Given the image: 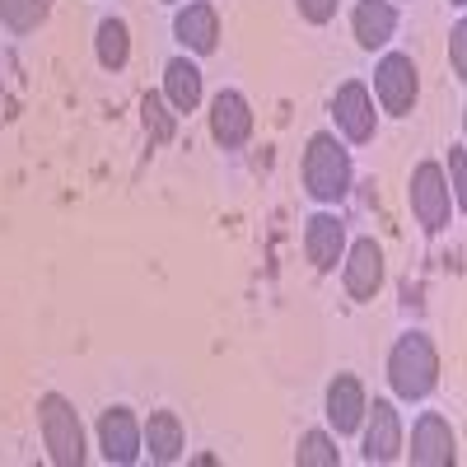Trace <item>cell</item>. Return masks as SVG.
I'll return each mask as SVG.
<instances>
[{
    "instance_id": "1",
    "label": "cell",
    "mask_w": 467,
    "mask_h": 467,
    "mask_svg": "<svg viewBox=\"0 0 467 467\" xmlns=\"http://www.w3.org/2000/svg\"><path fill=\"white\" fill-rule=\"evenodd\" d=\"M388 383L393 393L407 398V402H420L435 393L440 383V356H435V341L420 337V332H407L393 350H388Z\"/></svg>"
},
{
    "instance_id": "2",
    "label": "cell",
    "mask_w": 467,
    "mask_h": 467,
    "mask_svg": "<svg viewBox=\"0 0 467 467\" xmlns=\"http://www.w3.org/2000/svg\"><path fill=\"white\" fill-rule=\"evenodd\" d=\"M304 192L314 202H341L350 192V154L332 131L308 136L304 150Z\"/></svg>"
},
{
    "instance_id": "3",
    "label": "cell",
    "mask_w": 467,
    "mask_h": 467,
    "mask_svg": "<svg viewBox=\"0 0 467 467\" xmlns=\"http://www.w3.org/2000/svg\"><path fill=\"white\" fill-rule=\"evenodd\" d=\"M37 425H43V444L52 453V462L61 467H80L85 462V431H80V416L61 393H47L37 402Z\"/></svg>"
},
{
    "instance_id": "4",
    "label": "cell",
    "mask_w": 467,
    "mask_h": 467,
    "mask_svg": "<svg viewBox=\"0 0 467 467\" xmlns=\"http://www.w3.org/2000/svg\"><path fill=\"white\" fill-rule=\"evenodd\" d=\"M407 197H411V215L420 220L425 234L449 229V220H453V192H449V178H444V169H440L435 160L416 164Z\"/></svg>"
},
{
    "instance_id": "5",
    "label": "cell",
    "mask_w": 467,
    "mask_h": 467,
    "mask_svg": "<svg viewBox=\"0 0 467 467\" xmlns=\"http://www.w3.org/2000/svg\"><path fill=\"white\" fill-rule=\"evenodd\" d=\"M374 94L383 103V112H393V117H407L416 108V94H420V80H416V66L411 57L402 52H388L374 70Z\"/></svg>"
},
{
    "instance_id": "6",
    "label": "cell",
    "mask_w": 467,
    "mask_h": 467,
    "mask_svg": "<svg viewBox=\"0 0 467 467\" xmlns=\"http://www.w3.org/2000/svg\"><path fill=\"white\" fill-rule=\"evenodd\" d=\"M332 117H337V127H341V136L350 140V145H365V140H374V99H369V89L360 85V80H346L341 89H337V99H332Z\"/></svg>"
},
{
    "instance_id": "7",
    "label": "cell",
    "mask_w": 467,
    "mask_h": 467,
    "mask_svg": "<svg viewBox=\"0 0 467 467\" xmlns=\"http://www.w3.org/2000/svg\"><path fill=\"white\" fill-rule=\"evenodd\" d=\"M99 449L117 467H131L140 458V425H136V416L127 407H108L99 416Z\"/></svg>"
},
{
    "instance_id": "8",
    "label": "cell",
    "mask_w": 467,
    "mask_h": 467,
    "mask_svg": "<svg viewBox=\"0 0 467 467\" xmlns=\"http://www.w3.org/2000/svg\"><path fill=\"white\" fill-rule=\"evenodd\" d=\"M211 136L215 145L224 150H239L248 136H253V108L244 94H234V89H220L211 99Z\"/></svg>"
},
{
    "instance_id": "9",
    "label": "cell",
    "mask_w": 467,
    "mask_h": 467,
    "mask_svg": "<svg viewBox=\"0 0 467 467\" xmlns=\"http://www.w3.org/2000/svg\"><path fill=\"white\" fill-rule=\"evenodd\" d=\"M365 416H369V425H365V462H393L398 453H402V416H398V407L393 402H374V407H365Z\"/></svg>"
},
{
    "instance_id": "10",
    "label": "cell",
    "mask_w": 467,
    "mask_h": 467,
    "mask_svg": "<svg viewBox=\"0 0 467 467\" xmlns=\"http://www.w3.org/2000/svg\"><path fill=\"white\" fill-rule=\"evenodd\" d=\"M341 281H346L350 299H360V304L374 299L379 285H383V248L374 239H356V248H350V257H346Z\"/></svg>"
},
{
    "instance_id": "11",
    "label": "cell",
    "mask_w": 467,
    "mask_h": 467,
    "mask_svg": "<svg viewBox=\"0 0 467 467\" xmlns=\"http://www.w3.org/2000/svg\"><path fill=\"white\" fill-rule=\"evenodd\" d=\"M458 453H453V431L440 411H425L411 431V462L416 467H449Z\"/></svg>"
},
{
    "instance_id": "12",
    "label": "cell",
    "mask_w": 467,
    "mask_h": 467,
    "mask_svg": "<svg viewBox=\"0 0 467 467\" xmlns=\"http://www.w3.org/2000/svg\"><path fill=\"white\" fill-rule=\"evenodd\" d=\"M365 388L356 374H337L327 383V420H332V431L337 435H356L360 431V420H365Z\"/></svg>"
},
{
    "instance_id": "13",
    "label": "cell",
    "mask_w": 467,
    "mask_h": 467,
    "mask_svg": "<svg viewBox=\"0 0 467 467\" xmlns=\"http://www.w3.org/2000/svg\"><path fill=\"white\" fill-rule=\"evenodd\" d=\"M304 253H308V262H314L318 271H332L337 262H341V253H346V224L337 220V215H314L304 224Z\"/></svg>"
},
{
    "instance_id": "14",
    "label": "cell",
    "mask_w": 467,
    "mask_h": 467,
    "mask_svg": "<svg viewBox=\"0 0 467 467\" xmlns=\"http://www.w3.org/2000/svg\"><path fill=\"white\" fill-rule=\"evenodd\" d=\"M350 33H356V43L365 52L383 47L388 37L398 33V10H393V0H360L356 10H350Z\"/></svg>"
},
{
    "instance_id": "15",
    "label": "cell",
    "mask_w": 467,
    "mask_h": 467,
    "mask_svg": "<svg viewBox=\"0 0 467 467\" xmlns=\"http://www.w3.org/2000/svg\"><path fill=\"white\" fill-rule=\"evenodd\" d=\"M173 33H178V43L192 47V52H215V37H220V19H215V5H187L178 10L173 19Z\"/></svg>"
},
{
    "instance_id": "16",
    "label": "cell",
    "mask_w": 467,
    "mask_h": 467,
    "mask_svg": "<svg viewBox=\"0 0 467 467\" xmlns=\"http://www.w3.org/2000/svg\"><path fill=\"white\" fill-rule=\"evenodd\" d=\"M140 444L150 449L154 462H178L182 458V420L173 411H154L140 425Z\"/></svg>"
},
{
    "instance_id": "17",
    "label": "cell",
    "mask_w": 467,
    "mask_h": 467,
    "mask_svg": "<svg viewBox=\"0 0 467 467\" xmlns=\"http://www.w3.org/2000/svg\"><path fill=\"white\" fill-rule=\"evenodd\" d=\"M164 99H169L173 112H192L202 103V70L192 66L187 57H173L164 66Z\"/></svg>"
},
{
    "instance_id": "18",
    "label": "cell",
    "mask_w": 467,
    "mask_h": 467,
    "mask_svg": "<svg viewBox=\"0 0 467 467\" xmlns=\"http://www.w3.org/2000/svg\"><path fill=\"white\" fill-rule=\"evenodd\" d=\"M94 47H99V66L103 70H122L127 57H131V33L122 19H103L99 33H94Z\"/></svg>"
},
{
    "instance_id": "19",
    "label": "cell",
    "mask_w": 467,
    "mask_h": 467,
    "mask_svg": "<svg viewBox=\"0 0 467 467\" xmlns=\"http://www.w3.org/2000/svg\"><path fill=\"white\" fill-rule=\"evenodd\" d=\"M47 19V0H0V24L10 33H33Z\"/></svg>"
},
{
    "instance_id": "20",
    "label": "cell",
    "mask_w": 467,
    "mask_h": 467,
    "mask_svg": "<svg viewBox=\"0 0 467 467\" xmlns=\"http://www.w3.org/2000/svg\"><path fill=\"white\" fill-rule=\"evenodd\" d=\"M295 462H299V467H337V462H341V453H337L332 435L308 431V435L299 440V449H295Z\"/></svg>"
},
{
    "instance_id": "21",
    "label": "cell",
    "mask_w": 467,
    "mask_h": 467,
    "mask_svg": "<svg viewBox=\"0 0 467 467\" xmlns=\"http://www.w3.org/2000/svg\"><path fill=\"white\" fill-rule=\"evenodd\" d=\"M140 112H145V131H150V140H154V145H169V140H173V112H169V103H164L160 94H145Z\"/></svg>"
},
{
    "instance_id": "22",
    "label": "cell",
    "mask_w": 467,
    "mask_h": 467,
    "mask_svg": "<svg viewBox=\"0 0 467 467\" xmlns=\"http://www.w3.org/2000/svg\"><path fill=\"white\" fill-rule=\"evenodd\" d=\"M467 154H462V145H453V154H449V169H453V206H462L467 202Z\"/></svg>"
},
{
    "instance_id": "23",
    "label": "cell",
    "mask_w": 467,
    "mask_h": 467,
    "mask_svg": "<svg viewBox=\"0 0 467 467\" xmlns=\"http://www.w3.org/2000/svg\"><path fill=\"white\" fill-rule=\"evenodd\" d=\"M299 5V15L308 19V24H327L332 15H337V0H295Z\"/></svg>"
},
{
    "instance_id": "24",
    "label": "cell",
    "mask_w": 467,
    "mask_h": 467,
    "mask_svg": "<svg viewBox=\"0 0 467 467\" xmlns=\"http://www.w3.org/2000/svg\"><path fill=\"white\" fill-rule=\"evenodd\" d=\"M449 52H453V75H462V70H467V24H462V19H458L453 33H449Z\"/></svg>"
},
{
    "instance_id": "25",
    "label": "cell",
    "mask_w": 467,
    "mask_h": 467,
    "mask_svg": "<svg viewBox=\"0 0 467 467\" xmlns=\"http://www.w3.org/2000/svg\"><path fill=\"white\" fill-rule=\"evenodd\" d=\"M449 5H467V0H449Z\"/></svg>"
}]
</instances>
